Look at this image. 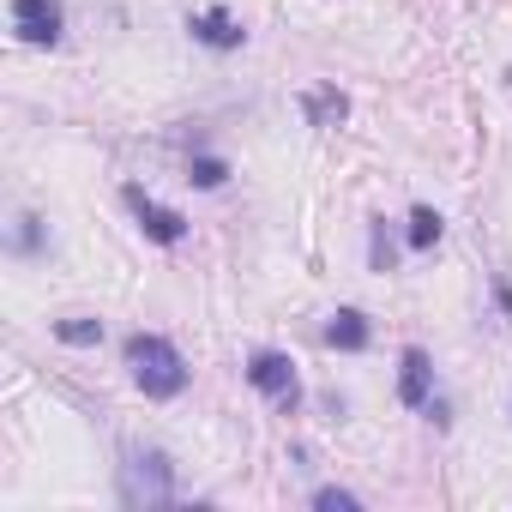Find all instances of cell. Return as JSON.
<instances>
[{"label":"cell","instance_id":"7","mask_svg":"<svg viewBox=\"0 0 512 512\" xmlns=\"http://www.w3.org/2000/svg\"><path fill=\"white\" fill-rule=\"evenodd\" d=\"M187 31H193V43H205V49H241V25L223 13V7H205V13H193L187 19Z\"/></svg>","mask_w":512,"mask_h":512},{"label":"cell","instance_id":"14","mask_svg":"<svg viewBox=\"0 0 512 512\" xmlns=\"http://www.w3.org/2000/svg\"><path fill=\"white\" fill-rule=\"evenodd\" d=\"M374 272H392V235H386V217H374Z\"/></svg>","mask_w":512,"mask_h":512},{"label":"cell","instance_id":"10","mask_svg":"<svg viewBox=\"0 0 512 512\" xmlns=\"http://www.w3.org/2000/svg\"><path fill=\"white\" fill-rule=\"evenodd\" d=\"M440 229H446V223H440L434 205H416V211H410V247H416V253H428V247L440 241Z\"/></svg>","mask_w":512,"mask_h":512},{"label":"cell","instance_id":"16","mask_svg":"<svg viewBox=\"0 0 512 512\" xmlns=\"http://www.w3.org/2000/svg\"><path fill=\"white\" fill-rule=\"evenodd\" d=\"M494 296H500V308H506V320H512V284H506V278L494 284Z\"/></svg>","mask_w":512,"mask_h":512},{"label":"cell","instance_id":"12","mask_svg":"<svg viewBox=\"0 0 512 512\" xmlns=\"http://www.w3.org/2000/svg\"><path fill=\"white\" fill-rule=\"evenodd\" d=\"M187 181L211 193V187H223V181H229V163H223V157H193V163H187Z\"/></svg>","mask_w":512,"mask_h":512},{"label":"cell","instance_id":"5","mask_svg":"<svg viewBox=\"0 0 512 512\" xmlns=\"http://www.w3.org/2000/svg\"><path fill=\"white\" fill-rule=\"evenodd\" d=\"M121 199H127V211L139 217V229H145L157 247H175V241H187V217H181V211H169V205H157V199H151L139 181H133Z\"/></svg>","mask_w":512,"mask_h":512},{"label":"cell","instance_id":"13","mask_svg":"<svg viewBox=\"0 0 512 512\" xmlns=\"http://www.w3.org/2000/svg\"><path fill=\"white\" fill-rule=\"evenodd\" d=\"M314 506H320V512H356V506H362V494H350V488H320V494H314Z\"/></svg>","mask_w":512,"mask_h":512},{"label":"cell","instance_id":"1","mask_svg":"<svg viewBox=\"0 0 512 512\" xmlns=\"http://www.w3.org/2000/svg\"><path fill=\"white\" fill-rule=\"evenodd\" d=\"M127 368H133V386L145 398H181L187 392V362L169 338L157 332H133L127 338Z\"/></svg>","mask_w":512,"mask_h":512},{"label":"cell","instance_id":"11","mask_svg":"<svg viewBox=\"0 0 512 512\" xmlns=\"http://www.w3.org/2000/svg\"><path fill=\"white\" fill-rule=\"evenodd\" d=\"M55 338L73 344V350H91V344H103V320H61Z\"/></svg>","mask_w":512,"mask_h":512},{"label":"cell","instance_id":"8","mask_svg":"<svg viewBox=\"0 0 512 512\" xmlns=\"http://www.w3.org/2000/svg\"><path fill=\"white\" fill-rule=\"evenodd\" d=\"M302 115H308V127H344L350 97L338 85H314V91H302Z\"/></svg>","mask_w":512,"mask_h":512},{"label":"cell","instance_id":"15","mask_svg":"<svg viewBox=\"0 0 512 512\" xmlns=\"http://www.w3.org/2000/svg\"><path fill=\"white\" fill-rule=\"evenodd\" d=\"M37 247V217L25 211V217H13V253H31Z\"/></svg>","mask_w":512,"mask_h":512},{"label":"cell","instance_id":"3","mask_svg":"<svg viewBox=\"0 0 512 512\" xmlns=\"http://www.w3.org/2000/svg\"><path fill=\"white\" fill-rule=\"evenodd\" d=\"M247 380H253V392H266L278 410H296L302 404V380H296V362L284 350H253L247 356Z\"/></svg>","mask_w":512,"mask_h":512},{"label":"cell","instance_id":"6","mask_svg":"<svg viewBox=\"0 0 512 512\" xmlns=\"http://www.w3.org/2000/svg\"><path fill=\"white\" fill-rule=\"evenodd\" d=\"M428 392H434V362H428V350H404L398 356V398L410 404V410H422L428 404Z\"/></svg>","mask_w":512,"mask_h":512},{"label":"cell","instance_id":"4","mask_svg":"<svg viewBox=\"0 0 512 512\" xmlns=\"http://www.w3.org/2000/svg\"><path fill=\"white\" fill-rule=\"evenodd\" d=\"M13 31H19V43H31V49H55L61 31H67L61 0H13Z\"/></svg>","mask_w":512,"mask_h":512},{"label":"cell","instance_id":"2","mask_svg":"<svg viewBox=\"0 0 512 512\" xmlns=\"http://www.w3.org/2000/svg\"><path fill=\"white\" fill-rule=\"evenodd\" d=\"M121 500H127V506H169V500H175V470H169V458L133 446L127 464H121Z\"/></svg>","mask_w":512,"mask_h":512},{"label":"cell","instance_id":"9","mask_svg":"<svg viewBox=\"0 0 512 512\" xmlns=\"http://www.w3.org/2000/svg\"><path fill=\"white\" fill-rule=\"evenodd\" d=\"M368 338H374V326H368L362 308H338V314L326 320V344H332V350H350V356H356V350H368Z\"/></svg>","mask_w":512,"mask_h":512}]
</instances>
